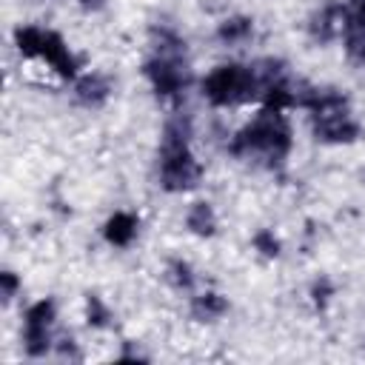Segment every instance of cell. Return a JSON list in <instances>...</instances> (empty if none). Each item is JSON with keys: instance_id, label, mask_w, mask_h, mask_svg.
<instances>
[{"instance_id": "ffe728a7", "label": "cell", "mask_w": 365, "mask_h": 365, "mask_svg": "<svg viewBox=\"0 0 365 365\" xmlns=\"http://www.w3.org/2000/svg\"><path fill=\"white\" fill-rule=\"evenodd\" d=\"M0 285H3V302H11L14 294L20 291V279H17L14 271H3L0 274Z\"/></svg>"}, {"instance_id": "52a82bcc", "label": "cell", "mask_w": 365, "mask_h": 365, "mask_svg": "<svg viewBox=\"0 0 365 365\" xmlns=\"http://www.w3.org/2000/svg\"><path fill=\"white\" fill-rule=\"evenodd\" d=\"M40 57L60 74V77H74L77 74V57L68 51V46H66V40L57 34V31H51V29H46L43 31V46H40Z\"/></svg>"}, {"instance_id": "7c38bea8", "label": "cell", "mask_w": 365, "mask_h": 365, "mask_svg": "<svg viewBox=\"0 0 365 365\" xmlns=\"http://www.w3.org/2000/svg\"><path fill=\"white\" fill-rule=\"evenodd\" d=\"M225 311H228V299L222 294H217V291H205V294L191 299V317L197 322H214Z\"/></svg>"}, {"instance_id": "7402d4cb", "label": "cell", "mask_w": 365, "mask_h": 365, "mask_svg": "<svg viewBox=\"0 0 365 365\" xmlns=\"http://www.w3.org/2000/svg\"><path fill=\"white\" fill-rule=\"evenodd\" d=\"M80 6H83L86 11H100V9L106 6V0H80Z\"/></svg>"}, {"instance_id": "8992f818", "label": "cell", "mask_w": 365, "mask_h": 365, "mask_svg": "<svg viewBox=\"0 0 365 365\" xmlns=\"http://www.w3.org/2000/svg\"><path fill=\"white\" fill-rule=\"evenodd\" d=\"M314 137L319 143H328V145H348V143H356L359 125L348 114V108L328 111V114H317L314 117Z\"/></svg>"}, {"instance_id": "e0dca14e", "label": "cell", "mask_w": 365, "mask_h": 365, "mask_svg": "<svg viewBox=\"0 0 365 365\" xmlns=\"http://www.w3.org/2000/svg\"><path fill=\"white\" fill-rule=\"evenodd\" d=\"M86 322L91 328H106L111 325V308L103 302L100 294H86Z\"/></svg>"}, {"instance_id": "277c9868", "label": "cell", "mask_w": 365, "mask_h": 365, "mask_svg": "<svg viewBox=\"0 0 365 365\" xmlns=\"http://www.w3.org/2000/svg\"><path fill=\"white\" fill-rule=\"evenodd\" d=\"M57 317V305L54 299H37L34 305H29L26 311V322H23V348L29 356H46L51 348V325Z\"/></svg>"}, {"instance_id": "8fae6325", "label": "cell", "mask_w": 365, "mask_h": 365, "mask_svg": "<svg viewBox=\"0 0 365 365\" xmlns=\"http://www.w3.org/2000/svg\"><path fill=\"white\" fill-rule=\"evenodd\" d=\"M185 228L197 237H214L217 234V214H214L211 202H205V200L191 202V208L185 214Z\"/></svg>"}, {"instance_id": "44dd1931", "label": "cell", "mask_w": 365, "mask_h": 365, "mask_svg": "<svg viewBox=\"0 0 365 365\" xmlns=\"http://www.w3.org/2000/svg\"><path fill=\"white\" fill-rule=\"evenodd\" d=\"M60 356H68V359H77L80 354H77V348H74V339L71 336H66V339H60Z\"/></svg>"}, {"instance_id": "ac0fdd59", "label": "cell", "mask_w": 365, "mask_h": 365, "mask_svg": "<svg viewBox=\"0 0 365 365\" xmlns=\"http://www.w3.org/2000/svg\"><path fill=\"white\" fill-rule=\"evenodd\" d=\"M251 242H254V248L259 251V257H265V259H277V257H279L282 242H279V237H277L271 228H259Z\"/></svg>"}, {"instance_id": "4fadbf2b", "label": "cell", "mask_w": 365, "mask_h": 365, "mask_svg": "<svg viewBox=\"0 0 365 365\" xmlns=\"http://www.w3.org/2000/svg\"><path fill=\"white\" fill-rule=\"evenodd\" d=\"M251 34H254V20H251V17H245V14L225 17V20L217 26V40H220L222 46H237V43H245Z\"/></svg>"}, {"instance_id": "ba28073f", "label": "cell", "mask_w": 365, "mask_h": 365, "mask_svg": "<svg viewBox=\"0 0 365 365\" xmlns=\"http://www.w3.org/2000/svg\"><path fill=\"white\" fill-rule=\"evenodd\" d=\"M108 97H111V77L103 71L83 74L74 86V100L83 108H100V106H106Z\"/></svg>"}, {"instance_id": "30bf717a", "label": "cell", "mask_w": 365, "mask_h": 365, "mask_svg": "<svg viewBox=\"0 0 365 365\" xmlns=\"http://www.w3.org/2000/svg\"><path fill=\"white\" fill-rule=\"evenodd\" d=\"M137 231H140V217L131 214V211H114V214L106 220V225H103V237H106V242L114 245V248L131 245L134 237H137Z\"/></svg>"}, {"instance_id": "7a4b0ae2", "label": "cell", "mask_w": 365, "mask_h": 365, "mask_svg": "<svg viewBox=\"0 0 365 365\" xmlns=\"http://www.w3.org/2000/svg\"><path fill=\"white\" fill-rule=\"evenodd\" d=\"M234 157H262L268 165H279L291 151V125L282 111L262 108L245 128H240L228 145Z\"/></svg>"}, {"instance_id": "5b68a950", "label": "cell", "mask_w": 365, "mask_h": 365, "mask_svg": "<svg viewBox=\"0 0 365 365\" xmlns=\"http://www.w3.org/2000/svg\"><path fill=\"white\" fill-rule=\"evenodd\" d=\"M145 80L151 83L157 97H177L188 83L191 74L182 63V57H165V54H154L151 60H145L143 66Z\"/></svg>"}, {"instance_id": "d6986e66", "label": "cell", "mask_w": 365, "mask_h": 365, "mask_svg": "<svg viewBox=\"0 0 365 365\" xmlns=\"http://www.w3.org/2000/svg\"><path fill=\"white\" fill-rule=\"evenodd\" d=\"M331 297H334V282H331L328 277H319V279L311 285V299H314V305L322 311V308L331 302Z\"/></svg>"}, {"instance_id": "5bb4252c", "label": "cell", "mask_w": 365, "mask_h": 365, "mask_svg": "<svg viewBox=\"0 0 365 365\" xmlns=\"http://www.w3.org/2000/svg\"><path fill=\"white\" fill-rule=\"evenodd\" d=\"M151 43H154L157 54H165V57H182L185 54V40L171 26H154L151 29Z\"/></svg>"}, {"instance_id": "9a60e30c", "label": "cell", "mask_w": 365, "mask_h": 365, "mask_svg": "<svg viewBox=\"0 0 365 365\" xmlns=\"http://www.w3.org/2000/svg\"><path fill=\"white\" fill-rule=\"evenodd\" d=\"M43 31L40 26H20L14 31V46L23 57H40V46H43Z\"/></svg>"}, {"instance_id": "9c48e42d", "label": "cell", "mask_w": 365, "mask_h": 365, "mask_svg": "<svg viewBox=\"0 0 365 365\" xmlns=\"http://www.w3.org/2000/svg\"><path fill=\"white\" fill-rule=\"evenodd\" d=\"M342 31V6L339 3H325L319 11H314L308 23V34L314 43H331Z\"/></svg>"}, {"instance_id": "6da1fadb", "label": "cell", "mask_w": 365, "mask_h": 365, "mask_svg": "<svg viewBox=\"0 0 365 365\" xmlns=\"http://www.w3.org/2000/svg\"><path fill=\"white\" fill-rule=\"evenodd\" d=\"M191 120L177 114L165 123L163 128V140H160V168H157V180L160 188L177 194V191H191L200 185L202 177V165L197 163V157L191 154Z\"/></svg>"}, {"instance_id": "3957f363", "label": "cell", "mask_w": 365, "mask_h": 365, "mask_svg": "<svg viewBox=\"0 0 365 365\" xmlns=\"http://www.w3.org/2000/svg\"><path fill=\"white\" fill-rule=\"evenodd\" d=\"M265 83L257 71V66H240V63H225L217 66L205 80H202V97L217 106H234V103H248V100H262Z\"/></svg>"}, {"instance_id": "2e32d148", "label": "cell", "mask_w": 365, "mask_h": 365, "mask_svg": "<svg viewBox=\"0 0 365 365\" xmlns=\"http://www.w3.org/2000/svg\"><path fill=\"white\" fill-rule=\"evenodd\" d=\"M165 277H168V282H171L177 291H191L194 282H197L194 268H191L185 259H171L168 268H165Z\"/></svg>"}]
</instances>
